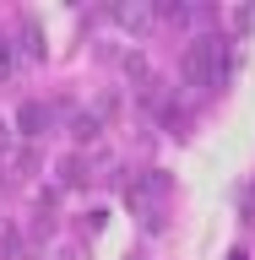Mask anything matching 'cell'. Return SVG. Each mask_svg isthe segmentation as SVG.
<instances>
[{"label": "cell", "instance_id": "obj_2", "mask_svg": "<svg viewBox=\"0 0 255 260\" xmlns=\"http://www.w3.org/2000/svg\"><path fill=\"white\" fill-rule=\"evenodd\" d=\"M16 125H22V136H44L49 130V109L44 103H22V109H16Z\"/></svg>", "mask_w": 255, "mask_h": 260}, {"label": "cell", "instance_id": "obj_4", "mask_svg": "<svg viewBox=\"0 0 255 260\" xmlns=\"http://www.w3.org/2000/svg\"><path fill=\"white\" fill-rule=\"evenodd\" d=\"M114 22H120V27H152V11H141V6H120Z\"/></svg>", "mask_w": 255, "mask_h": 260}, {"label": "cell", "instance_id": "obj_3", "mask_svg": "<svg viewBox=\"0 0 255 260\" xmlns=\"http://www.w3.org/2000/svg\"><path fill=\"white\" fill-rule=\"evenodd\" d=\"M16 65H22V44L0 32V81H11V76H16Z\"/></svg>", "mask_w": 255, "mask_h": 260}, {"label": "cell", "instance_id": "obj_6", "mask_svg": "<svg viewBox=\"0 0 255 260\" xmlns=\"http://www.w3.org/2000/svg\"><path fill=\"white\" fill-rule=\"evenodd\" d=\"M0 141H6V125H0Z\"/></svg>", "mask_w": 255, "mask_h": 260}, {"label": "cell", "instance_id": "obj_5", "mask_svg": "<svg viewBox=\"0 0 255 260\" xmlns=\"http://www.w3.org/2000/svg\"><path fill=\"white\" fill-rule=\"evenodd\" d=\"M71 136H76V141H93V136H98V114H81Z\"/></svg>", "mask_w": 255, "mask_h": 260}, {"label": "cell", "instance_id": "obj_1", "mask_svg": "<svg viewBox=\"0 0 255 260\" xmlns=\"http://www.w3.org/2000/svg\"><path fill=\"white\" fill-rule=\"evenodd\" d=\"M228 71H234V49H228V38H195L190 49H185V76L201 87V92H223L228 87Z\"/></svg>", "mask_w": 255, "mask_h": 260}]
</instances>
